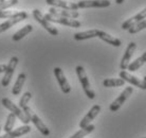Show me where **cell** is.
I'll return each mask as SVG.
<instances>
[{
	"instance_id": "6da1fadb",
	"label": "cell",
	"mask_w": 146,
	"mask_h": 138,
	"mask_svg": "<svg viewBox=\"0 0 146 138\" xmlns=\"http://www.w3.org/2000/svg\"><path fill=\"white\" fill-rule=\"evenodd\" d=\"M22 112H23L25 115L28 117V119L30 120V122H33V124L36 127V129L41 133V134L44 135V136H49V135H50V130H49L47 125L41 121V119H40L39 117L37 116L36 114L32 111L31 107H29L28 105L25 106V107L22 109Z\"/></svg>"
},
{
	"instance_id": "7a4b0ae2",
	"label": "cell",
	"mask_w": 146,
	"mask_h": 138,
	"mask_svg": "<svg viewBox=\"0 0 146 138\" xmlns=\"http://www.w3.org/2000/svg\"><path fill=\"white\" fill-rule=\"evenodd\" d=\"M75 71H76L77 78H78V80H80V84H82V87L84 89L85 94H86L89 99H91V100L94 99L95 94H94V91L92 90L91 86H90V82L88 80V76H87V74H86V71H85L84 67H83V66H76Z\"/></svg>"
},
{
	"instance_id": "3957f363",
	"label": "cell",
	"mask_w": 146,
	"mask_h": 138,
	"mask_svg": "<svg viewBox=\"0 0 146 138\" xmlns=\"http://www.w3.org/2000/svg\"><path fill=\"white\" fill-rule=\"evenodd\" d=\"M1 104H2V105H3L7 109H9L12 114H14L15 116L17 117V118H18V119L20 120L25 125H27V124L30 122V120L28 119V117L25 115V113L22 112V109H20L19 106L16 105L15 103H13L10 99L2 98V100H1Z\"/></svg>"
},
{
	"instance_id": "277c9868",
	"label": "cell",
	"mask_w": 146,
	"mask_h": 138,
	"mask_svg": "<svg viewBox=\"0 0 146 138\" xmlns=\"http://www.w3.org/2000/svg\"><path fill=\"white\" fill-rule=\"evenodd\" d=\"M44 18L47 19L48 21L50 22H55V23H59L62 25H67V27H71V28H80L82 23L76 19H70V18H65V17H58V16H54V15L50 14H44Z\"/></svg>"
},
{
	"instance_id": "5b68a950",
	"label": "cell",
	"mask_w": 146,
	"mask_h": 138,
	"mask_svg": "<svg viewBox=\"0 0 146 138\" xmlns=\"http://www.w3.org/2000/svg\"><path fill=\"white\" fill-rule=\"evenodd\" d=\"M33 17L35 18V20H36L38 23H40V25H42L51 35H53V36H57V35H58V30L56 29L54 25H52L51 22L48 21L47 19L44 18V14H42L39 10H37V9L33 10Z\"/></svg>"
},
{
	"instance_id": "8992f818",
	"label": "cell",
	"mask_w": 146,
	"mask_h": 138,
	"mask_svg": "<svg viewBox=\"0 0 146 138\" xmlns=\"http://www.w3.org/2000/svg\"><path fill=\"white\" fill-rule=\"evenodd\" d=\"M17 64H18V58H17V56H13V58L10 60L9 64L7 65V70H5V72H4V76L2 78V80H1V85H2L3 87H7V86L10 85L12 76L14 74V71H15V69H16Z\"/></svg>"
},
{
	"instance_id": "52a82bcc",
	"label": "cell",
	"mask_w": 146,
	"mask_h": 138,
	"mask_svg": "<svg viewBox=\"0 0 146 138\" xmlns=\"http://www.w3.org/2000/svg\"><path fill=\"white\" fill-rule=\"evenodd\" d=\"M132 91H133V88L132 87L125 88L124 90L120 94V96L110 104V106H109L110 111H111V112H117V111H119L121 106L124 104V102L129 98V96H131Z\"/></svg>"
},
{
	"instance_id": "ba28073f",
	"label": "cell",
	"mask_w": 146,
	"mask_h": 138,
	"mask_svg": "<svg viewBox=\"0 0 146 138\" xmlns=\"http://www.w3.org/2000/svg\"><path fill=\"white\" fill-rule=\"evenodd\" d=\"M78 9H91V7H110L109 0H80L76 2Z\"/></svg>"
},
{
	"instance_id": "9c48e42d",
	"label": "cell",
	"mask_w": 146,
	"mask_h": 138,
	"mask_svg": "<svg viewBox=\"0 0 146 138\" xmlns=\"http://www.w3.org/2000/svg\"><path fill=\"white\" fill-rule=\"evenodd\" d=\"M121 79H123L125 82H128V83L135 85L137 87L141 88L143 90H146V82L144 80H140L137 76H132L130 73H128L126 70H121L120 73H119Z\"/></svg>"
},
{
	"instance_id": "30bf717a",
	"label": "cell",
	"mask_w": 146,
	"mask_h": 138,
	"mask_svg": "<svg viewBox=\"0 0 146 138\" xmlns=\"http://www.w3.org/2000/svg\"><path fill=\"white\" fill-rule=\"evenodd\" d=\"M54 76L56 78V80L58 82V85L64 94H69L70 91H71V87H70L69 83H68V81H67L66 76L64 74V71L62 70V68H59V67H55L54 68Z\"/></svg>"
},
{
	"instance_id": "8fae6325",
	"label": "cell",
	"mask_w": 146,
	"mask_h": 138,
	"mask_svg": "<svg viewBox=\"0 0 146 138\" xmlns=\"http://www.w3.org/2000/svg\"><path fill=\"white\" fill-rule=\"evenodd\" d=\"M135 49H137V45L135 43L131 42V43H129V45L127 46L126 48V51H125L124 55H123V58H122V61H121V64H120V67H121V70H126L128 68V66L130 64V61H131V58L133 53H135Z\"/></svg>"
},
{
	"instance_id": "7c38bea8",
	"label": "cell",
	"mask_w": 146,
	"mask_h": 138,
	"mask_svg": "<svg viewBox=\"0 0 146 138\" xmlns=\"http://www.w3.org/2000/svg\"><path fill=\"white\" fill-rule=\"evenodd\" d=\"M49 5L52 7H57V9H64V10H70V11H76L78 10V5L75 2H70L65 0H46Z\"/></svg>"
},
{
	"instance_id": "4fadbf2b",
	"label": "cell",
	"mask_w": 146,
	"mask_h": 138,
	"mask_svg": "<svg viewBox=\"0 0 146 138\" xmlns=\"http://www.w3.org/2000/svg\"><path fill=\"white\" fill-rule=\"evenodd\" d=\"M101 112V106L99 104H94V105L92 106L90 111L87 113V115L82 119V121L80 122V129H84V127H88L91 121H93L95 117L99 115V113Z\"/></svg>"
},
{
	"instance_id": "5bb4252c",
	"label": "cell",
	"mask_w": 146,
	"mask_h": 138,
	"mask_svg": "<svg viewBox=\"0 0 146 138\" xmlns=\"http://www.w3.org/2000/svg\"><path fill=\"white\" fill-rule=\"evenodd\" d=\"M49 13L54 16L58 17H65V18L75 19L80 16V13L77 11H70V10H64V9H57V7H50Z\"/></svg>"
},
{
	"instance_id": "9a60e30c",
	"label": "cell",
	"mask_w": 146,
	"mask_h": 138,
	"mask_svg": "<svg viewBox=\"0 0 146 138\" xmlns=\"http://www.w3.org/2000/svg\"><path fill=\"white\" fill-rule=\"evenodd\" d=\"M146 18V7L145 9H143L142 11L139 12L137 15L135 16H132L131 18L127 19L126 21L123 22V25H122V29L123 30H128L130 29L131 27H133L135 25H137L138 22H140L141 20Z\"/></svg>"
},
{
	"instance_id": "2e32d148",
	"label": "cell",
	"mask_w": 146,
	"mask_h": 138,
	"mask_svg": "<svg viewBox=\"0 0 146 138\" xmlns=\"http://www.w3.org/2000/svg\"><path fill=\"white\" fill-rule=\"evenodd\" d=\"M31 132V127L27 124V125H23V127H17L16 130H12L11 132L9 133H5L3 136H1L0 138H17L20 137V136H23V135L28 134Z\"/></svg>"
},
{
	"instance_id": "e0dca14e",
	"label": "cell",
	"mask_w": 146,
	"mask_h": 138,
	"mask_svg": "<svg viewBox=\"0 0 146 138\" xmlns=\"http://www.w3.org/2000/svg\"><path fill=\"white\" fill-rule=\"evenodd\" d=\"M98 37H99L100 40H102L103 42L107 43V44L112 45L113 47H120L121 45H122V42H121L119 38L111 36L110 34H108V33H106V32H104V31H100V30H99Z\"/></svg>"
},
{
	"instance_id": "ac0fdd59",
	"label": "cell",
	"mask_w": 146,
	"mask_h": 138,
	"mask_svg": "<svg viewBox=\"0 0 146 138\" xmlns=\"http://www.w3.org/2000/svg\"><path fill=\"white\" fill-rule=\"evenodd\" d=\"M26 79H27V76L26 73H19L18 76H17V79H16V82L14 84V87L12 89V94H14V96H18L20 94V91L22 89V86H23V84L26 82Z\"/></svg>"
},
{
	"instance_id": "d6986e66",
	"label": "cell",
	"mask_w": 146,
	"mask_h": 138,
	"mask_svg": "<svg viewBox=\"0 0 146 138\" xmlns=\"http://www.w3.org/2000/svg\"><path fill=\"white\" fill-rule=\"evenodd\" d=\"M98 33L99 30H89V31H85V32H78L74 34V40H90V38H94L98 37Z\"/></svg>"
},
{
	"instance_id": "ffe728a7",
	"label": "cell",
	"mask_w": 146,
	"mask_h": 138,
	"mask_svg": "<svg viewBox=\"0 0 146 138\" xmlns=\"http://www.w3.org/2000/svg\"><path fill=\"white\" fill-rule=\"evenodd\" d=\"M33 31V27H32V25H26L25 27H22L21 29L18 30L17 32L15 33L14 35H13V40L14 42H18V40H22L25 36H27L29 33H31Z\"/></svg>"
},
{
	"instance_id": "44dd1931",
	"label": "cell",
	"mask_w": 146,
	"mask_h": 138,
	"mask_svg": "<svg viewBox=\"0 0 146 138\" xmlns=\"http://www.w3.org/2000/svg\"><path fill=\"white\" fill-rule=\"evenodd\" d=\"M145 63H146V51L140 56V58H135L133 62L130 63L127 69L129 71H137V70L139 68H141Z\"/></svg>"
},
{
	"instance_id": "7402d4cb",
	"label": "cell",
	"mask_w": 146,
	"mask_h": 138,
	"mask_svg": "<svg viewBox=\"0 0 146 138\" xmlns=\"http://www.w3.org/2000/svg\"><path fill=\"white\" fill-rule=\"evenodd\" d=\"M125 84V81L123 79H105L103 81L104 87H120Z\"/></svg>"
},
{
	"instance_id": "603a6c76",
	"label": "cell",
	"mask_w": 146,
	"mask_h": 138,
	"mask_svg": "<svg viewBox=\"0 0 146 138\" xmlns=\"http://www.w3.org/2000/svg\"><path fill=\"white\" fill-rule=\"evenodd\" d=\"M95 129V127L93 124H89L88 127L80 129V131L76 132L74 135H72L70 138H85V136H87L88 134H90L91 132H93V130Z\"/></svg>"
},
{
	"instance_id": "cb8c5ba5",
	"label": "cell",
	"mask_w": 146,
	"mask_h": 138,
	"mask_svg": "<svg viewBox=\"0 0 146 138\" xmlns=\"http://www.w3.org/2000/svg\"><path fill=\"white\" fill-rule=\"evenodd\" d=\"M16 118H17V117L12 113L7 115V122H5V125H4V127H3V130L5 133H9V132H11L12 130H13V127H14V125H15V122H16Z\"/></svg>"
},
{
	"instance_id": "d4e9b609",
	"label": "cell",
	"mask_w": 146,
	"mask_h": 138,
	"mask_svg": "<svg viewBox=\"0 0 146 138\" xmlns=\"http://www.w3.org/2000/svg\"><path fill=\"white\" fill-rule=\"evenodd\" d=\"M146 29V18L141 20L140 22H138L137 25H135L133 27H131L130 29H128L127 31L130 34H135V33L140 32V31H142V30Z\"/></svg>"
},
{
	"instance_id": "484cf974",
	"label": "cell",
	"mask_w": 146,
	"mask_h": 138,
	"mask_svg": "<svg viewBox=\"0 0 146 138\" xmlns=\"http://www.w3.org/2000/svg\"><path fill=\"white\" fill-rule=\"evenodd\" d=\"M31 98H32V94H31L30 91H27V92H25V94H23V96L21 97V99L19 100L18 106L20 107V109H23L25 106L28 105V102L31 100Z\"/></svg>"
},
{
	"instance_id": "4316f807",
	"label": "cell",
	"mask_w": 146,
	"mask_h": 138,
	"mask_svg": "<svg viewBox=\"0 0 146 138\" xmlns=\"http://www.w3.org/2000/svg\"><path fill=\"white\" fill-rule=\"evenodd\" d=\"M18 3V0H3L0 2V12L7 10L9 7H12Z\"/></svg>"
},
{
	"instance_id": "83f0119b",
	"label": "cell",
	"mask_w": 146,
	"mask_h": 138,
	"mask_svg": "<svg viewBox=\"0 0 146 138\" xmlns=\"http://www.w3.org/2000/svg\"><path fill=\"white\" fill-rule=\"evenodd\" d=\"M5 70H7V65H0V73L2 72H5Z\"/></svg>"
},
{
	"instance_id": "f1b7e54d",
	"label": "cell",
	"mask_w": 146,
	"mask_h": 138,
	"mask_svg": "<svg viewBox=\"0 0 146 138\" xmlns=\"http://www.w3.org/2000/svg\"><path fill=\"white\" fill-rule=\"evenodd\" d=\"M115 2H117V4H122L124 2V0H115Z\"/></svg>"
},
{
	"instance_id": "f546056e",
	"label": "cell",
	"mask_w": 146,
	"mask_h": 138,
	"mask_svg": "<svg viewBox=\"0 0 146 138\" xmlns=\"http://www.w3.org/2000/svg\"><path fill=\"white\" fill-rule=\"evenodd\" d=\"M144 81H145V82H146V76H144Z\"/></svg>"
},
{
	"instance_id": "4dcf8cb0",
	"label": "cell",
	"mask_w": 146,
	"mask_h": 138,
	"mask_svg": "<svg viewBox=\"0 0 146 138\" xmlns=\"http://www.w3.org/2000/svg\"><path fill=\"white\" fill-rule=\"evenodd\" d=\"M0 132H1V127H0Z\"/></svg>"
},
{
	"instance_id": "1f68e13d",
	"label": "cell",
	"mask_w": 146,
	"mask_h": 138,
	"mask_svg": "<svg viewBox=\"0 0 146 138\" xmlns=\"http://www.w3.org/2000/svg\"><path fill=\"white\" fill-rule=\"evenodd\" d=\"M1 1H3V0H0V2H1Z\"/></svg>"
},
{
	"instance_id": "d6a6232c",
	"label": "cell",
	"mask_w": 146,
	"mask_h": 138,
	"mask_svg": "<svg viewBox=\"0 0 146 138\" xmlns=\"http://www.w3.org/2000/svg\"><path fill=\"white\" fill-rule=\"evenodd\" d=\"M143 138H146V137H143Z\"/></svg>"
}]
</instances>
